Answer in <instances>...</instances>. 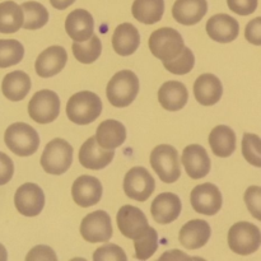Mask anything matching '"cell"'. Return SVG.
Here are the masks:
<instances>
[{"label": "cell", "instance_id": "obj_36", "mask_svg": "<svg viewBox=\"0 0 261 261\" xmlns=\"http://www.w3.org/2000/svg\"><path fill=\"white\" fill-rule=\"evenodd\" d=\"M242 155L250 165L261 168V139L256 134H244Z\"/></svg>", "mask_w": 261, "mask_h": 261}, {"label": "cell", "instance_id": "obj_44", "mask_svg": "<svg viewBox=\"0 0 261 261\" xmlns=\"http://www.w3.org/2000/svg\"><path fill=\"white\" fill-rule=\"evenodd\" d=\"M74 2H75V0H50L51 5H53L55 9L59 10L66 9V8L70 7Z\"/></svg>", "mask_w": 261, "mask_h": 261}, {"label": "cell", "instance_id": "obj_7", "mask_svg": "<svg viewBox=\"0 0 261 261\" xmlns=\"http://www.w3.org/2000/svg\"><path fill=\"white\" fill-rule=\"evenodd\" d=\"M261 245V232L255 224L249 222H239L233 224L228 232V246L234 254L251 255L259 250Z\"/></svg>", "mask_w": 261, "mask_h": 261}, {"label": "cell", "instance_id": "obj_21", "mask_svg": "<svg viewBox=\"0 0 261 261\" xmlns=\"http://www.w3.org/2000/svg\"><path fill=\"white\" fill-rule=\"evenodd\" d=\"M212 234L211 226L203 219L188 222L178 233V241L185 249L198 250L205 246Z\"/></svg>", "mask_w": 261, "mask_h": 261}, {"label": "cell", "instance_id": "obj_43", "mask_svg": "<svg viewBox=\"0 0 261 261\" xmlns=\"http://www.w3.org/2000/svg\"><path fill=\"white\" fill-rule=\"evenodd\" d=\"M160 260H168V261H188L193 260V257L189 256V255L184 254L180 250H172V251H166L162 256L160 257Z\"/></svg>", "mask_w": 261, "mask_h": 261}, {"label": "cell", "instance_id": "obj_11", "mask_svg": "<svg viewBox=\"0 0 261 261\" xmlns=\"http://www.w3.org/2000/svg\"><path fill=\"white\" fill-rule=\"evenodd\" d=\"M190 203L196 213L214 216L221 211L223 199L221 191L216 185L205 182L194 188L190 194Z\"/></svg>", "mask_w": 261, "mask_h": 261}, {"label": "cell", "instance_id": "obj_16", "mask_svg": "<svg viewBox=\"0 0 261 261\" xmlns=\"http://www.w3.org/2000/svg\"><path fill=\"white\" fill-rule=\"evenodd\" d=\"M181 162H182L189 177H191L193 180H200V178L205 177L211 171V158L201 145H188L182 152Z\"/></svg>", "mask_w": 261, "mask_h": 261}, {"label": "cell", "instance_id": "obj_30", "mask_svg": "<svg viewBox=\"0 0 261 261\" xmlns=\"http://www.w3.org/2000/svg\"><path fill=\"white\" fill-rule=\"evenodd\" d=\"M24 15L20 5L14 2L0 3V33H15L22 28Z\"/></svg>", "mask_w": 261, "mask_h": 261}, {"label": "cell", "instance_id": "obj_37", "mask_svg": "<svg viewBox=\"0 0 261 261\" xmlns=\"http://www.w3.org/2000/svg\"><path fill=\"white\" fill-rule=\"evenodd\" d=\"M126 254L115 244H106L94 251V261H126Z\"/></svg>", "mask_w": 261, "mask_h": 261}, {"label": "cell", "instance_id": "obj_35", "mask_svg": "<svg viewBox=\"0 0 261 261\" xmlns=\"http://www.w3.org/2000/svg\"><path fill=\"white\" fill-rule=\"evenodd\" d=\"M194 65H195V58H194L193 51L189 47H184L180 55L176 56L172 60L163 61V66L166 68V70L175 75H185V74L190 73Z\"/></svg>", "mask_w": 261, "mask_h": 261}, {"label": "cell", "instance_id": "obj_8", "mask_svg": "<svg viewBox=\"0 0 261 261\" xmlns=\"http://www.w3.org/2000/svg\"><path fill=\"white\" fill-rule=\"evenodd\" d=\"M28 114L38 124H50L60 114V98L50 89L38 91L28 103Z\"/></svg>", "mask_w": 261, "mask_h": 261}, {"label": "cell", "instance_id": "obj_41", "mask_svg": "<svg viewBox=\"0 0 261 261\" xmlns=\"http://www.w3.org/2000/svg\"><path fill=\"white\" fill-rule=\"evenodd\" d=\"M245 37L252 45L261 46V17L254 18L247 23L245 28Z\"/></svg>", "mask_w": 261, "mask_h": 261}, {"label": "cell", "instance_id": "obj_6", "mask_svg": "<svg viewBox=\"0 0 261 261\" xmlns=\"http://www.w3.org/2000/svg\"><path fill=\"white\" fill-rule=\"evenodd\" d=\"M150 166L161 181L172 184L180 178L181 168L178 153L172 145L161 144L150 153Z\"/></svg>", "mask_w": 261, "mask_h": 261}, {"label": "cell", "instance_id": "obj_42", "mask_svg": "<svg viewBox=\"0 0 261 261\" xmlns=\"http://www.w3.org/2000/svg\"><path fill=\"white\" fill-rule=\"evenodd\" d=\"M14 173L13 161L5 153L0 152V186L9 182Z\"/></svg>", "mask_w": 261, "mask_h": 261}, {"label": "cell", "instance_id": "obj_33", "mask_svg": "<svg viewBox=\"0 0 261 261\" xmlns=\"http://www.w3.org/2000/svg\"><path fill=\"white\" fill-rule=\"evenodd\" d=\"M24 56V47L17 40H0V69L9 68L20 63Z\"/></svg>", "mask_w": 261, "mask_h": 261}, {"label": "cell", "instance_id": "obj_4", "mask_svg": "<svg viewBox=\"0 0 261 261\" xmlns=\"http://www.w3.org/2000/svg\"><path fill=\"white\" fill-rule=\"evenodd\" d=\"M73 162V147L64 139H54L48 143L41 155V166L50 175H63Z\"/></svg>", "mask_w": 261, "mask_h": 261}, {"label": "cell", "instance_id": "obj_34", "mask_svg": "<svg viewBox=\"0 0 261 261\" xmlns=\"http://www.w3.org/2000/svg\"><path fill=\"white\" fill-rule=\"evenodd\" d=\"M135 257L138 260H148L154 255L158 249V233L154 228L149 227L143 236L134 240Z\"/></svg>", "mask_w": 261, "mask_h": 261}, {"label": "cell", "instance_id": "obj_27", "mask_svg": "<svg viewBox=\"0 0 261 261\" xmlns=\"http://www.w3.org/2000/svg\"><path fill=\"white\" fill-rule=\"evenodd\" d=\"M209 145L217 157H229L236 149V134L227 125H218L209 134Z\"/></svg>", "mask_w": 261, "mask_h": 261}, {"label": "cell", "instance_id": "obj_32", "mask_svg": "<svg viewBox=\"0 0 261 261\" xmlns=\"http://www.w3.org/2000/svg\"><path fill=\"white\" fill-rule=\"evenodd\" d=\"M23 15V28L25 30H38L42 28L48 22V12L42 4L37 2H25L22 5Z\"/></svg>", "mask_w": 261, "mask_h": 261}, {"label": "cell", "instance_id": "obj_15", "mask_svg": "<svg viewBox=\"0 0 261 261\" xmlns=\"http://www.w3.org/2000/svg\"><path fill=\"white\" fill-rule=\"evenodd\" d=\"M71 196L75 204L82 208H89L99 203L102 198V184L93 176L83 175L74 181Z\"/></svg>", "mask_w": 261, "mask_h": 261}, {"label": "cell", "instance_id": "obj_12", "mask_svg": "<svg viewBox=\"0 0 261 261\" xmlns=\"http://www.w3.org/2000/svg\"><path fill=\"white\" fill-rule=\"evenodd\" d=\"M116 221L120 232L133 241L143 236L150 227L145 214L139 208L133 205L121 206L117 212Z\"/></svg>", "mask_w": 261, "mask_h": 261}, {"label": "cell", "instance_id": "obj_13", "mask_svg": "<svg viewBox=\"0 0 261 261\" xmlns=\"http://www.w3.org/2000/svg\"><path fill=\"white\" fill-rule=\"evenodd\" d=\"M17 211L24 217H36L45 206V194L42 189L32 182L23 184L18 188L14 195Z\"/></svg>", "mask_w": 261, "mask_h": 261}, {"label": "cell", "instance_id": "obj_2", "mask_svg": "<svg viewBox=\"0 0 261 261\" xmlns=\"http://www.w3.org/2000/svg\"><path fill=\"white\" fill-rule=\"evenodd\" d=\"M139 93V79L132 70H121L110 79L106 88V96L115 107L130 106Z\"/></svg>", "mask_w": 261, "mask_h": 261}, {"label": "cell", "instance_id": "obj_19", "mask_svg": "<svg viewBox=\"0 0 261 261\" xmlns=\"http://www.w3.org/2000/svg\"><path fill=\"white\" fill-rule=\"evenodd\" d=\"M181 209V200L176 194L162 193L153 200L150 213L157 223L170 224L178 218Z\"/></svg>", "mask_w": 261, "mask_h": 261}, {"label": "cell", "instance_id": "obj_39", "mask_svg": "<svg viewBox=\"0 0 261 261\" xmlns=\"http://www.w3.org/2000/svg\"><path fill=\"white\" fill-rule=\"evenodd\" d=\"M27 261H56L58 256L51 247L45 245H38L33 247L25 256Z\"/></svg>", "mask_w": 261, "mask_h": 261}, {"label": "cell", "instance_id": "obj_18", "mask_svg": "<svg viewBox=\"0 0 261 261\" xmlns=\"http://www.w3.org/2000/svg\"><path fill=\"white\" fill-rule=\"evenodd\" d=\"M240 24L228 14H216L206 22V33L219 43H229L239 36Z\"/></svg>", "mask_w": 261, "mask_h": 261}, {"label": "cell", "instance_id": "obj_26", "mask_svg": "<svg viewBox=\"0 0 261 261\" xmlns=\"http://www.w3.org/2000/svg\"><path fill=\"white\" fill-rule=\"evenodd\" d=\"M126 139V129L116 120H105L96 132V140L105 149H116Z\"/></svg>", "mask_w": 261, "mask_h": 261}, {"label": "cell", "instance_id": "obj_20", "mask_svg": "<svg viewBox=\"0 0 261 261\" xmlns=\"http://www.w3.org/2000/svg\"><path fill=\"white\" fill-rule=\"evenodd\" d=\"M94 20L86 9H75L65 19V31L69 37L76 42H84L93 35Z\"/></svg>", "mask_w": 261, "mask_h": 261}, {"label": "cell", "instance_id": "obj_22", "mask_svg": "<svg viewBox=\"0 0 261 261\" xmlns=\"http://www.w3.org/2000/svg\"><path fill=\"white\" fill-rule=\"evenodd\" d=\"M223 94V87L214 74H201L194 83V96L203 106H213Z\"/></svg>", "mask_w": 261, "mask_h": 261}, {"label": "cell", "instance_id": "obj_24", "mask_svg": "<svg viewBox=\"0 0 261 261\" xmlns=\"http://www.w3.org/2000/svg\"><path fill=\"white\" fill-rule=\"evenodd\" d=\"M188 99L189 92L181 82H166L158 91V101L167 111H180L188 103Z\"/></svg>", "mask_w": 261, "mask_h": 261}, {"label": "cell", "instance_id": "obj_10", "mask_svg": "<svg viewBox=\"0 0 261 261\" xmlns=\"http://www.w3.org/2000/svg\"><path fill=\"white\" fill-rule=\"evenodd\" d=\"M111 218L103 211H96L88 214L81 223V234L91 244L107 242L114 233Z\"/></svg>", "mask_w": 261, "mask_h": 261}, {"label": "cell", "instance_id": "obj_25", "mask_svg": "<svg viewBox=\"0 0 261 261\" xmlns=\"http://www.w3.org/2000/svg\"><path fill=\"white\" fill-rule=\"evenodd\" d=\"M140 36L137 28L130 23L117 25L112 36V47L120 56H130L138 50Z\"/></svg>", "mask_w": 261, "mask_h": 261}, {"label": "cell", "instance_id": "obj_38", "mask_svg": "<svg viewBox=\"0 0 261 261\" xmlns=\"http://www.w3.org/2000/svg\"><path fill=\"white\" fill-rule=\"evenodd\" d=\"M245 204L255 219L261 222V188L260 186H250L245 191Z\"/></svg>", "mask_w": 261, "mask_h": 261}, {"label": "cell", "instance_id": "obj_1", "mask_svg": "<svg viewBox=\"0 0 261 261\" xmlns=\"http://www.w3.org/2000/svg\"><path fill=\"white\" fill-rule=\"evenodd\" d=\"M102 112V101L96 93L82 91L69 98L66 103V115L71 122L88 125L96 121Z\"/></svg>", "mask_w": 261, "mask_h": 261}, {"label": "cell", "instance_id": "obj_9", "mask_svg": "<svg viewBox=\"0 0 261 261\" xmlns=\"http://www.w3.org/2000/svg\"><path fill=\"white\" fill-rule=\"evenodd\" d=\"M154 178L144 167H134L125 175L124 191L132 200H148L154 191Z\"/></svg>", "mask_w": 261, "mask_h": 261}, {"label": "cell", "instance_id": "obj_31", "mask_svg": "<svg viewBox=\"0 0 261 261\" xmlns=\"http://www.w3.org/2000/svg\"><path fill=\"white\" fill-rule=\"evenodd\" d=\"M71 50H73V55L79 63L82 64H92L99 58L102 53V43L99 37L96 35H92L89 40L84 41V42H76L71 45Z\"/></svg>", "mask_w": 261, "mask_h": 261}, {"label": "cell", "instance_id": "obj_17", "mask_svg": "<svg viewBox=\"0 0 261 261\" xmlns=\"http://www.w3.org/2000/svg\"><path fill=\"white\" fill-rule=\"evenodd\" d=\"M68 54L61 46H51L46 48L36 59V73L41 78H51L60 73L66 65Z\"/></svg>", "mask_w": 261, "mask_h": 261}, {"label": "cell", "instance_id": "obj_3", "mask_svg": "<svg viewBox=\"0 0 261 261\" xmlns=\"http://www.w3.org/2000/svg\"><path fill=\"white\" fill-rule=\"evenodd\" d=\"M4 142L14 154L28 157L37 152L40 137L31 125L25 122H15L5 130Z\"/></svg>", "mask_w": 261, "mask_h": 261}, {"label": "cell", "instance_id": "obj_40", "mask_svg": "<svg viewBox=\"0 0 261 261\" xmlns=\"http://www.w3.org/2000/svg\"><path fill=\"white\" fill-rule=\"evenodd\" d=\"M257 0H227L228 8L239 15H250L256 10Z\"/></svg>", "mask_w": 261, "mask_h": 261}, {"label": "cell", "instance_id": "obj_28", "mask_svg": "<svg viewBox=\"0 0 261 261\" xmlns=\"http://www.w3.org/2000/svg\"><path fill=\"white\" fill-rule=\"evenodd\" d=\"M31 89V78L22 70H15L7 74L3 79V94L9 101L17 102L25 98Z\"/></svg>", "mask_w": 261, "mask_h": 261}, {"label": "cell", "instance_id": "obj_5", "mask_svg": "<svg viewBox=\"0 0 261 261\" xmlns=\"http://www.w3.org/2000/svg\"><path fill=\"white\" fill-rule=\"evenodd\" d=\"M149 50L153 55L162 61L175 59L185 47L184 38L180 33L171 27L160 28L150 35Z\"/></svg>", "mask_w": 261, "mask_h": 261}, {"label": "cell", "instance_id": "obj_14", "mask_svg": "<svg viewBox=\"0 0 261 261\" xmlns=\"http://www.w3.org/2000/svg\"><path fill=\"white\" fill-rule=\"evenodd\" d=\"M115 157L114 149H105L97 143L96 137H91L79 149L78 160L87 170L98 171L107 167Z\"/></svg>", "mask_w": 261, "mask_h": 261}, {"label": "cell", "instance_id": "obj_45", "mask_svg": "<svg viewBox=\"0 0 261 261\" xmlns=\"http://www.w3.org/2000/svg\"><path fill=\"white\" fill-rule=\"evenodd\" d=\"M7 259H8L7 250H5V247L0 244V261H5Z\"/></svg>", "mask_w": 261, "mask_h": 261}, {"label": "cell", "instance_id": "obj_29", "mask_svg": "<svg viewBox=\"0 0 261 261\" xmlns=\"http://www.w3.org/2000/svg\"><path fill=\"white\" fill-rule=\"evenodd\" d=\"M132 13L138 22L154 24L162 19L165 13V0H134Z\"/></svg>", "mask_w": 261, "mask_h": 261}, {"label": "cell", "instance_id": "obj_23", "mask_svg": "<svg viewBox=\"0 0 261 261\" xmlns=\"http://www.w3.org/2000/svg\"><path fill=\"white\" fill-rule=\"evenodd\" d=\"M206 12V0H176L172 7V17L184 25L196 24L203 19Z\"/></svg>", "mask_w": 261, "mask_h": 261}]
</instances>
